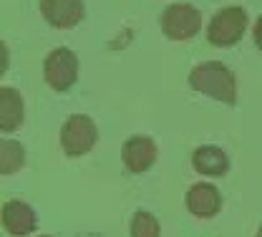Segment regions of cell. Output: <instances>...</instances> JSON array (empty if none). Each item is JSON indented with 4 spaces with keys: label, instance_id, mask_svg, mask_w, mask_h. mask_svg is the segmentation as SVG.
I'll return each mask as SVG.
<instances>
[{
    "label": "cell",
    "instance_id": "3957f363",
    "mask_svg": "<svg viewBox=\"0 0 262 237\" xmlns=\"http://www.w3.org/2000/svg\"><path fill=\"white\" fill-rule=\"evenodd\" d=\"M98 141V129L91 116L71 114L61 126V149L66 157H83Z\"/></svg>",
    "mask_w": 262,
    "mask_h": 237
},
{
    "label": "cell",
    "instance_id": "4fadbf2b",
    "mask_svg": "<svg viewBox=\"0 0 262 237\" xmlns=\"http://www.w3.org/2000/svg\"><path fill=\"white\" fill-rule=\"evenodd\" d=\"M129 235L131 237H162V227H159V220L146 212V209H139L134 212L129 225Z\"/></svg>",
    "mask_w": 262,
    "mask_h": 237
},
{
    "label": "cell",
    "instance_id": "7c38bea8",
    "mask_svg": "<svg viewBox=\"0 0 262 237\" xmlns=\"http://www.w3.org/2000/svg\"><path fill=\"white\" fill-rule=\"evenodd\" d=\"M26 164V149L20 141H13V139H3L0 141V174L3 177H10L15 171L23 169Z\"/></svg>",
    "mask_w": 262,
    "mask_h": 237
},
{
    "label": "cell",
    "instance_id": "8fae6325",
    "mask_svg": "<svg viewBox=\"0 0 262 237\" xmlns=\"http://www.w3.org/2000/svg\"><path fill=\"white\" fill-rule=\"evenodd\" d=\"M192 167H194V171H199L202 177H225L229 171V157L225 149L212 146V144H204V146L194 149V154H192Z\"/></svg>",
    "mask_w": 262,
    "mask_h": 237
},
{
    "label": "cell",
    "instance_id": "30bf717a",
    "mask_svg": "<svg viewBox=\"0 0 262 237\" xmlns=\"http://www.w3.org/2000/svg\"><path fill=\"white\" fill-rule=\"evenodd\" d=\"M23 119H26V103H23L20 91L3 86L0 89V129H3V134L20 129Z\"/></svg>",
    "mask_w": 262,
    "mask_h": 237
},
{
    "label": "cell",
    "instance_id": "6da1fadb",
    "mask_svg": "<svg viewBox=\"0 0 262 237\" xmlns=\"http://www.w3.org/2000/svg\"><path fill=\"white\" fill-rule=\"evenodd\" d=\"M189 86L196 94L212 96L217 101L234 106L237 103V81L234 73L220 61H204L189 71Z\"/></svg>",
    "mask_w": 262,
    "mask_h": 237
},
{
    "label": "cell",
    "instance_id": "52a82bcc",
    "mask_svg": "<svg viewBox=\"0 0 262 237\" xmlns=\"http://www.w3.org/2000/svg\"><path fill=\"white\" fill-rule=\"evenodd\" d=\"M40 15L46 18L48 26L68 31L86 18V8L83 0H40Z\"/></svg>",
    "mask_w": 262,
    "mask_h": 237
},
{
    "label": "cell",
    "instance_id": "ba28073f",
    "mask_svg": "<svg viewBox=\"0 0 262 237\" xmlns=\"http://www.w3.org/2000/svg\"><path fill=\"white\" fill-rule=\"evenodd\" d=\"M184 204H187V209H189L192 217H196V220H212L222 209V195H220V189L214 184L196 182V184H192L187 189Z\"/></svg>",
    "mask_w": 262,
    "mask_h": 237
},
{
    "label": "cell",
    "instance_id": "8992f818",
    "mask_svg": "<svg viewBox=\"0 0 262 237\" xmlns=\"http://www.w3.org/2000/svg\"><path fill=\"white\" fill-rule=\"evenodd\" d=\"M121 162L126 171L131 174H144L154 167L157 162V141L151 136L144 134H134L124 141L121 146Z\"/></svg>",
    "mask_w": 262,
    "mask_h": 237
},
{
    "label": "cell",
    "instance_id": "277c9868",
    "mask_svg": "<svg viewBox=\"0 0 262 237\" xmlns=\"http://www.w3.org/2000/svg\"><path fill=\"white\" fill-rule=\"evenodd\" d=\"M159 26L169 40H189L202 31V13L189 3H171L164 8Z\"/></svg>",
    "mask_w": 262,
    "mask_h": 237
},
{
    "label": "cell",
    "instance_id": "9a60e30c",
    "mask_svg": "<svg viewBox=\"0 0 262 237\" xmlns=\"http://www.w3.org/2000/svg\"><path fill=\"white\" fill-rule=\"evenodd\" d=\"M255 237H262V227H260V230H257V235H255Z\"/></svg>",
    "mask_w": 262,
    "mask_h": 237
},
{
    "label": "cell",
    "instance_id": "2e32d148",
    "mask_svg": "<svg viewBox=\"0 0 262 237\" xmlns=\"http://www.w3.org/2000/svg\"><path fill=\"white\" fill-rule=\"evenodd\" d=\"M40 237H51V235H40Z\"/></svg>",
    "mask_w": 262,
    "mask_h": 237
},
{
    "label": "cell",
    "instance_id": "9c48e42d",
    "mask_svg": "<svg viewBox=\"0 0 262 237\" xmlns=\"http://www.w3.org/2000/svg\"><path fill=\"white\" fill-rule=\"evenodd\" d=\"M38 227V214L28 202L10 200L3 204V230L10 237H26Z\"/></svg>",
    "mask_w": 262,
    "mask_h": 237
},
{
    "label": "cell",
    "instance_id": "5b68a950",
    "mask_svg": "<svg viewBox=\"0 0 262 237\" xmlns=\"http://www.w3.org/2000/svg\"><path fill=\"white\" fill-rule=\"evenodd\" d=\"M43 81L53 91H68L78 81V56L71 48H53L43 61Z\"/></svg>",
    "mask_w": 262,
    "mask_h": 237
},
{
    "label": "cell",
    "instance_id": "7a4b0ae2",
    "mask_svg": "<svg viewBox=\"0 0 262 237\" xmlns=\"http://www.w3.org/2000/svg\"><path fill=\"white\" fill-rule=\"evenodd\" d=\"M245 31H247V10L239 5H229L212 15L207 26V40L217 48H232L242 40Z\"/></svg>",
    "mask_w": 262,
    "mask_h": 237
},
{
    "label": "cell",
    "instance_id": "5bb4252c",
    "mask_svg": "<svg viewBox=\"0 0 262 237\" xmlns=\"http://www.w3.org/2000/svg\"><path fill=\"white\" fill-rule=\"evenodd\" d=\"M252 35H255V46L262 51V15L255 20V28H252Z\"/></svg>",
    "mask_w": 262,
    "mask_h": 237
}]
</instances>
